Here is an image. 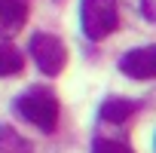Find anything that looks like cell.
<instances>
[{
    "label": "cell",
    "mask_w": 156,
    "mask_h": 153,
    "mask_svg": "<svg viewBox=\"0 0 156 153\" xmlns=\"http://www.w3.org/2000/svg\"><path fill=\"white\" fill-rule=\"evenodd\" d=\"M16 110H19V116H25L40 132H52L58 126V98L43 86H34V89L22 92L16 98Z\"/></svg>",
    "instance_id": "cell-1"
},
{
    "label": "cell",
    "mask_w": 156,
    "mask_h": 153,
    "mask_svg": "<svg viewBox=\"0 0 156 153\" xmlns=\"http://www.w3.org/2000/svg\"><path fill=\"white\" fill-rule=\"evenodd\" d=\"M80 22H83V34L89 40H104L119 25L116 0H83L80 3Z\"/></svg>",
    "instance_id": "cell-2"
},
{
    "label": "cell",
    "mask_w": 156,
    "mask_h": 153,
    "mask_svg": "<svg viewBox=\"0 0 156 153\" xmlns=\"http://www.w3.org/2000/svg\"><path fill=\"white\" fill-rule=\"evenodd\" d=\"M31 58L37 61V67L46 76H55L67 64V49L55 34H34L31 37Z\"/></svg>",
    "instance_id": "cell-3"
},
{
    "label": "cell",
    "mask_w": 156,
    "mask_h": 153,
    "mask_svg": "<svg viewBox=\"0 0 156 153\" xmlns=\"http://www.w3.org/2000/svg\"><path fill=\"white\" fill-rule=\"evenodd\" d=\"M119 70L126 76H132V80H153L156 76V43L126 52L119 58Z\"/></svg>",
    "instance_id": "cell-4"
},
{
    "label": "cell",
    "mask_w": 156,
    "mask_h": 153,
    "mask_svg": "<svg viewBox=\"0 0 156 153\" xmlns=\"http://www.w3.org/2000/svg\"><path fill=\"white\" fill-rule=\"evenodd\" d=\"M28 19V0H0V37H12Z\"/></svg>",
    "instance_id": "cell-5"
},
{
    "label": "cell",
    "mask_w": 156,
    "mask_h": 153,
    "mask_svg": "<svg viewBox=\"0 0 156 153\" xmlns=\"http://www.w3.org/2000/svg\"><path fill=\"white\" fill-rule=\"evenodd\" d=\"M138 110V101H129V98H107L98 110V116L104 123H126L132 113Z\"/></svg>",
    "instance_id": "cell-6"
},
{
    "label": "cell",
    "mask_w": 156,
    "mask_h": 153,
    "mask_svg": "<svg viewBox=\"0 0 156 153\" xmlns=\"http://www.w3.org/2000/svg\"><path fill=\"white\" fill-rule=\"evenodd\" d=\"M0 153H34V147L12 126H0Z\"/></svg>",
    "instance_id": "cell-7"
},
{
    "label": "cell",
    "mask_w": 156,
    "mask_h": 153,
    "mask_svg": "<svg viewBox=\"0 0 156 153\" xmlns=\"http://www.w3.org/2000/svg\"><path fill=\"white\" fill-rule=\"evenodd\" d=\"M25 58L12 43H0V76H16L22 70Z\"/></svg>",
    "instance_id": "cell-8"
},
{
    "label": "cell",
    "mask_w": 156,
    "mask_h": 153,
    "mask_svg": "<svg viewBox=\"0 0 156 153\" xmlns=\"http://www.w3.org/2000/svg\"><path fill=\"white\" fill-rule=\"evenodd\" d=\"M92 153H135L126 141H113V138H98L92 144Z\"/></svg>",
    "instance_id": "cell-9"
}]
</instances>
